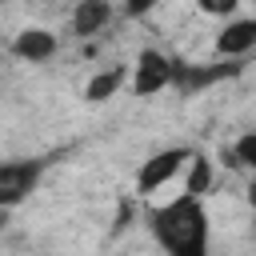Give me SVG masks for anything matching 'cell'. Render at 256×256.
Segmentation results:
<instances>
[{"label":"cell","instance_id":"3","mask_svg":"<svg viewBox=\"0 0 256 256\" xmlns=\"http://www.w3.org/2000/svg\"><path fill=\"white\" fill-rule=\"evenodd\" d=\"M168 80H172V60H168L164 52H156V48L140 52V60H136V76H132V88H136L140 96H152V92L168 88Z\"/></svg>","mask_w":256,"mask_h":256},{"label":"cell","instance_id":"8","mask_svg":"<svg viewBox=\"0 0 256 256\" xmlns=\"http://www.w3.org/2000/svg\"><path fill=\"white\" fill-rule=\"evenodd\" d=\"M120 80H124V72H120V68H112V72H100V76H92V80H88L84 96H88V100H108V96L120 88Z\"/></svg>","mask_w":256,"mask_h":256},{"label":"cell","instance_id":"10","mask_svg":"<svg viewBox=\"0 0 256 256\" xmlns=\"http://www.w3.org/2000/svg\"><path fill=\"white\" fill-rule=\"evenodd\" d=\"M236 164H256V136L248 132V136H240V144H236Z\"/></svg>","mask_w":256,"mask_h":256},{"label":"cell","instance_id":"11","mask_svg":"<svg viewBox=\"0 0 256 256\" xmlns=\"http://www.w3.org/2000/svg\"><path fill=\"white\" fill-rule=\"evenodd\" d=\"M240 0H200V8L208 12V16H224V12H232Z\"/></svg>","mask_w":256,"mask_h":256},{"label":"cell","instance_id":"6","mask_svg":"<svg viewBox=\"0 0 256 256\" xmlns=\"http://www.w3.org/2000/svg\"><path fill=\"white\" fill-rule=\"evenodd\" d=\"M252 44H256V20H236V24H228V28L220 32V40H216V48H220L224 56H244Z\"/></svg>","mask_w":256,"mask_h":256},{"label":"cell","instance_id":"1","mask_svg":"<svg viewBox=\"0 0 256 256\" xmlns=\"http://www.w3.org/2000/svg\"><path fill=\"white\" fill-rule=\"evenodd\" d=\"M152 232L172 256H204L208 248V216L196 196H180L160 208L152 216Z\"/></svg>","mask_w":256,"mask_h":256},{"label":"cell","instance_id":"5","mask_svg":"<svg viewBox=\"0 0 256 256\" xmlns=\"http://www.w3.org/2000/svg\"><path fill=\"white\" fill-rule=\"evenodd\" d=\"M12 52H16L20 60H48V56L56 52V36L44 32V28H24V32L16 36Z\"/></svg>","mask_w":256,"mask_h":256},{"label":"cell","instance_id":"9","mask_svg":"<svg viewBox=\"0 0 256 256\" xmlns=\"http://www.w3.org/2000/svg\"><path fill=\"white\" fill-rule=\"evenodd\" d=\"M208 176H212V172H208V160H196V156H192V176H188V196H200V192L208 188Z\"/></svg>","mask_w":256,"mask_h":256},{"label":"cell","instance_id":"2","mask_svg":"<svg viewBox=\"0 0 256 256\" xmlns=\"http://www.w3.org/2000/svg\"><path fill=\"white\" fill-rule=\"evenodd\" d=\"M40 180V160H8L0 164V204H20Z\"/></svg>","mask_w":256,"mask_h":256},{"label":"cell","instance_id":"7","mask_svg":"<svg viewBox=\"0 0 256 256\" xmlns=\"http://www.w3.org/2000/svg\"><path fill=\"white\" fill-rule=\"evenodd\" d=\"M76 32L80 36H92L96 28H104L108 24V0H80V8H76Z\"/></svg>","mask_w":256,"mask_h":256},{"label":"cell","instance_id":"12","mask_svg":"<svg viewBox=\"0 0 256 256\" xmlns=\"http://www.w3.org/2000/svg\"><path fill=\"white\" fill-rule=\"evenodd\" d=\"M160 0H124V8H128V16H140V12H148V8H156Z\"/></svg>","mask_w":256,"mask_h":256},{"label":"cell","instance_id":"4","mask_svg":"<svg viewBox=\"0 0 256 256\" xmlns=\"http://www.w3.org/2000/svg\"><path fill=\"white\" fill-rule=\"evenodd\" d=\"M184 160H188V152H184V148H168V152H156L152 160H144V168H140V176H136L140 192H156L160 184H168Z\"/></svg>","mask_w":256,"mask_h":256}]
</instances>
